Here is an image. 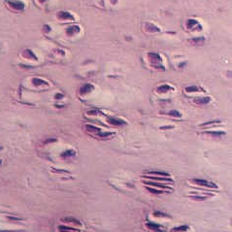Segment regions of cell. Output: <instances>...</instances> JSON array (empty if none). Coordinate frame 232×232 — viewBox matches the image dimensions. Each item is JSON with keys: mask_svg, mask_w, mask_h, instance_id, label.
Here are the masks:
<instances>
[{"mask_svg": "<svg viewBox=\"0 0 232 232\" xmlns=\"http://www.w3.org/2000/svg\"><path fill=\"white\" fill-rule=\"evenodd\" d=\"M7 4L9 5L12 9L17 11H23L26 8V4L20 0H8Z\"/></svg>", "mask_w": 232, "mask_h": 232, "instance_id": "1", "label": "cell"}, {"mask_svg": "<svg viewBox=\"0 0 232 232\" xmlns=\"http://www.w3.org/2000/svg\"><path fill=\"white\" fill-rule=\"evenodd\" d=\"M191 182L193 184H196L200 186H205V188H217L218 186L216 184L212 183V182L206 181L204 179H192Z\"/></svg>", "mask_w": 232, "mask_h": 232, "instance_id": "2", "label": "cell"}, {"mask_svg": "<svg viewBox=\"0 0 232 232\" xmlns=\"http://www.w3.org/2000/svg\"><path fill=\"white\" fill-rule=\"evenodd\" d=\"M107 122L109 124H112V125L115 126H122L126 124V122L123 121V119H119V118H116V117H108L107 118Z\"/></svg>", "mask_w": 232, "mask_h": 232, "instance_id": "3", "label": "cell"}, {"mask_svg": "<svg viewBox=\"0 0 232 232\" xmlns=\"http://www.w3.org/2000/svg\"><path fill=\"white\" fill-rule=\"evenodd\" d=\"M57 19L60 20H74L75 18L72 14H70L69 12H66V11H59L57 12L56 14Z\"/></svg>", "mask_w": 232, "mask_h": 232, "instance_id": "4", "label": "cell"}, {"mask_svg": "<svg viewBox=\"0 0 232 232\" xmlns=\"http://www.w3.org/2000/svg\"><path fill=\"white\" fill-rule=\"evenodd\" d=\"M148 59L151 61V63H152V64L158 65L162 62V59H161V56L156 53H148Z\"/></svg>", "mask_w": 232, "mask_h": 232, "instance_id": "5", "label": "cell"}, {"mask_svg": "<svg viewBox=\"0 0 232 232\" xmlns=\"http://www.w3.org/2000/svg\"><path fill=\"white\" fill-rule=\"evenodd\" d=\"M186 27H188V29H192V30H194V29L195 30H201L202 29L201 24L198 23L197 20H192V19H190L186 22Z\"/></svg>", "mask_w": 232, "mask_h": 232, "instance_id": "6", "label": "cell"}, {"mask_svg": "<svg viewBox=\"0 0 232 232\" xmlns=\"http://www.w3.org/2000/svg\"><path fill=\"white\" fill-rule=\"evenodd\" d=\"M146 225L148 228H150L151 230L155 231V232H165V230H166L165 227L161 226L159 224H156V223H154V222H147Z\"/></svg>", "mask_w": 232, "mask_h": 232, "instance_id": "7", "label": "cell"}, {"mask_svg": "<svg viewBox=\"0 0 232 232\" xmlns=\"http://www.w3.org/2000/svg\"><path fill=\"white\" fill-rule=\"evenodd\" d=\"M93 89H94V86L93 85H92V84H85V85H83L80 88L79 92H80L81 95H85L86 93H89L90 92H92Z\"/></svg>", "mask_w": 232, "mask_h": 232, "instance_id": "8", "label": "cell"}, {"mask_svg": "<svg viewBox=\"0 0 232 232\" xmlns=\"http://www.w3.org/2000/svg\"><path fill=\"white\" fill-rule=\"evenodd\" d=\"M23 56L26 57V59H31V60H35V61L38 60V57H37V56L31 51V50H29V49H26V50H24V51L23 52Z\"/></svg>", "mask_w": 232, "mask_h": 232, "instance_id": "9", "label": "cell"}, {"mask_svg": "<svg viewBox=\"0 0 232 232\" xmlns=\"http://www.w3.org/2000/svg\"><path fill=\"white\" fill-rule=\"evenodd\" d=\"M85 129L86 132H89L90 134H94V135H97L99 132H101V129L97 126H94L92 124H86L85 125Z\"/></svg>", "mask_w": 232, "mask_h": 232, "instance_id": "10", "label": "cell"}, {"mask_svg": "<svg viewBox=\"0 0 232 232\" xmlns=\"http://www.w3.org/2000/svg\"><path fill=\"white\" fill-rule=\"evenodd\" d=\"M80 30H81L80 26L73 24V26L66 28V34H67V36H73V35H75V34H77V33L80 32Z\"/></svg>", "mask_w": 232, "mask_h": 232, "instance_id": "11", "label": "cell"}, {"mask_svg": "<svg viewBox=\"0 0 232 232\" xmlns=\"http://www.w3.org/2000/svg\"><path fill=\"white\" fill-rule=\"evenodd\" d=\"M145 29L148 32H159L160 31V28L157 27L155 24L152 23H146L145 24Z\"/></svg>", "mask_w": 232, "mask_h": 232, "instance_id": "12", "label": "cell"}, {"mask_svg": "<svg viewBox=\"0 0 232 232\" xmlns=\"http://www.w3.org/2000/svg\"><path fill=\"white\" fill-rule=\"evenodd\" d=\"M146 179H150V180H154V181H160V182H168V183H171L172 179H170L169 177H157V176H145Z\"/></svg>", "mask_w": 232, "mask_h": 232, "instance_id": "13", "label": "cell"}, {"mask_svg": "<svg viewBox=\"0 0 232 232\" xmlns=\"http://www.w3.org/2000/svg\"><path fill=\"white\" fill-rule=\"evenodd\" d=\"M156 90H157V92H159V93H166L167 92L173 90V88L169 85H161L156 89Z\"/></svg>", "mask_w": 232, "mask_h": 232, "instance_id": "14", "label": "cell"}, {"mask_svg": "<svg viewBox=\"0 0 232 232\" xmlns=\"http://www.w3.org/2000/svg\"><path fill=\"white\" fill-rule=\"evenodd\" d=\"M148 176H157V177H169V174L164 171H150L147 172Z\"/></svg>", "mask_w": 232, "mask_h": 232, "instance_id": "15", "label": "cell"}, {"mask_svg": "<svg viewBox=\"0 0 232 232\" xmlns=\"http://www.w3.org/2000/svg\"><path fill=\"white\" fill-rule=\"evenodd\" d=\"M32 84L34 85L35 86H47L48 85V82H46L43 79H40V78H34L32 79Z\"/></svg>", "mask_w": 232, "mask_h": 232, "instance_id": "16", "label": "cell"}, {"mask_svg": "<svg viewBox=\"0 0 232 232\" xmlns=\"http://www.w3.org/2000/svg\"><path fill=\"white\" fill-rule=\"evenodd\" d=\"M211 101V97H200V98H196L194 99V102L197 103V104H200V105H205V104H208V103Z\"/></svg>", "mask_w": 232, "mask_h": 232, "instance_id": "17", "label": "cell"}, {"mask_svg": "<svg viewBox=\"0 0 232 232\" xmlns=\"http://www.w3.org/2000/svg\"><path fill=\"white\" fill-rule=\"evenodd\" d=\"M75 155H76V152L74 150H67L61 154L62 158H70V157H73Z\"/></svg>", "mask_w": 232, "mask_h": 232, "instance_id": "18", "label": "cell"}, {"mask_svg": "<svg viewBox=\"0 0 232 232\" xmlns=\"http://www.w3.org/2000/svg\"><path fill=\"white\" fill-rule=\"evenodd\" d=\"M62 221L67 222V223H72L73 225H80L81 224V222L79 221H77L75 218H70V217L66 218H62Z\"/></svg>", "mask_w": 232, "mask_h": 232, "instance_id": "19", "label": "cell"}, {"mask_svg": "<svg viewBox=\"0 0 232 232\" xmlns=\"http://www.w3.org/2000/svg\"><path fill=\"white\" fill-rule=\"evenodd\" d=\"M59 229L60 232H78L77 229L73 228V227H70V226H66V225H59Z\"/></svg>", "mask_w": 232, "mask_h": 232, "instance_id": "20", "label": "cell"}, {"mask_svg": "<svg viewBox=\"0 0 232 232\" xmlns=\"http://www.w3.org/2000/svg\"><path fill=\"white\" fill-rule=\"evenodd\" d=\"M200 90L201 89L197 86H189L188 88H185V92H200Z\"/></svg>", "mask_w": 232, "mask_h": 232, "instance_id": "21", "label": "cell"}, {"mask_svg": "<svg viewBox=\"0 0 232 232\" xmlns=\"http://www.w3.org/2000/svg\"><path fill=\"white\" fill-rule=\"evenodd\" d=\"M112 135H114V133H112V132H99V133L96 135V136H98L99 138H102V139H106V138H108V137H110V136H112Z\"/></svg>", "mask_w": 232, "mask_h": 232, "instance_id": "22", "label": "cell"}, {"mask_svg": "<svg viewBox=\"0 0 232 232\" xmlns=\"http://www.w3.org/2000/svg\"><path fill=\"white\" fill-rule=\"evenodd\" d=\"M145 184H147L149 185H154V186H157V188H167V186H165L163 185H160V184H157V183H155V182H151V181H145Z\"/></svg>", "mask_w": 232, "mask_h": 232, "instance_id": "23", "label": "cell"}, {"mask_svg": "<svg viewBox=\"0 0 232 232\" xmlns=\"http://www.w3.org/2000/svg\"><path fill=\"white\" fill-rule=\"evenodd\" d=\"M191 42L193 44H195V45H201V44H203V43L205 42V38H204V37H197V38H192Z\"/></svg>", "mask_w": 232, "mask_h": 232, "instance_id": "24", "label": "cell"}, {"mask_svg": "<svg viewBox=\"0 0 232 232\" xmlns=\"http://www.w3.org/2000/svg\"><path fill=\"white\" fill-rule=\"evenodd\" d=\"M188 229V225H181V226H178V227H175V228H173L171 230V232H175V231H179V232H184L185 230Z\"/></svg>", "mask_w": 232, "mask_h": 232, "instance_id": "25", "label": "cell"}, {"mask_svg": "<svg viewBox=\"0 0 232 232\" xmlns=\"http://www.w3.org/2000/svg\"><path fill=\"white\" fill-rule=\"evenodd\" d=\"M168 115L172 116V117H174V118H181L182 117V114L180 113L179 111H177V110H171L168 113Z\"/></svg>", "mask_w": 232, "mask_h": 232, "instance_id": "26", "label": "cell"}, {"mask_svg": "<svg viewBox=\"0 0 232 232\" xmlns=\"http://www.w3.org/2000/svg\"><path fill=\"white\" fill-rule=\"evenodd\" d=\"M207 133L212 135V136H216V137H218V136H221V135L225 134L223 131H207Z\"/></svg>", "mask_w": 232, "mask_h": 232, "instance_id": "27", "label": "cell"}, {"mask_svg": "<svg viewBox=\"0 0 232 232\" xmlns=\"http://www.w3.org/2000/svg\"><path fill=\"white\" fill-rule=\"evenodd\" d=\"M150 192H152V193H155V194H161L163 192V190H161V189H155V188H146Z\"/></svg>", "mask_w": 232, "mask_h": 232, "instance_id": "28", "label": "cell"}, {"mask_svg": "<svg viewBox=\"0 0 232 232\" xmlns=\"http://www.w3.org/2000/svg\"><path fill=\"white\" fill-rule=\"evenodd\" d=\"M219 122H221V121H218V119H216V121H212V122H205L204 124H203V126H207V125H213V124H218Z\"/></svg>", "mask_w": 232, "mask_h": 232, "instance_id": "29", "label": "cell"}, {"mask_svg": "<svg viewBox=\"0 0 232 232\" xmlns=\"http://www.w3.org/2000/svg\"><path fill=\"white\" fill-rule=\"evenodd\" d=\"M88 114L89 115H92V116H96L98 114H100V111L97 110V109H93L92 111H88Z\"/></svg>", "mask_w": 232, "mask_h": 232, "instance_id": "30", "label": "cell"}, {"mask_svg": "<svg viewBox=\"0 0 232 232\" xmlns=\"http://www.w3.org/2000/svg\"><path fill=\"white\" fill-rule=\"evenodd\" d=\"M193 199H195V200H200V201H203V200H206L207 198H208V196H197V195H195V196H193L192 197Z\"/></svg>", "mask_w": 232, "mask_h": 232, "instance_id": "31", "label": "cell"}, {"mask_svg": "<svg viewBox=\"0 0 232 232\" xmlns=\"http://www.w3.org/2000/svg\"><path fill=\"white\" fill-rule=\"evenodd\" d=\"M43 31L44 32H50V31H52V28L49 24H45V26H43Z\"/></svg>", "mask_w": 232, "mask_h": 232, "instance_id": "32", "label": "cell"}, {"mask_svg": "<svg viewBox=\"0 0 232 232\" xmlns=\"http://www.w3.org/2000/svg\"><path fill=\"white\" fill-rule=\"evenodd\" d=\"M154 216H155V217H168L167 215H165L163 213H159V212H155Z\"/></svg>", "mask_w": 232, "mask_h": 232, "instance_id": "33", "label": "cell"}, {"mask_svg": "<svg viewBox=\"0 0 232 232\" xmlns=\"http://www.w3.org/2000/svg\"><path fill=\"white\" fill-rule=\"evenodd\" d=\"M0 232H23L20 230H0Z\"/></svg>", "mask_w": 232, "mask_h": 232, "instance_id": "34", "label": "cell"}, {"mask_svg": "<svg viewBox=\"0 0 232 232\" xmlns=\"http://www.w3.org/2000/svg\"><path fill=\"white\" fill-rule=\"evenodd\" d=\"M56 139H48L45 143H46V144L47 143H52V142H56Z\"/></svg>", "mask_w": 232, "mask_h": 232, "instance_id": "35", "label": "cell"}, {"mask_svg": "<svg viewBox=\"0 0 232 232\" xmlns=\"http://www.w3.org/2000/svg\"><path fill=\"white\" fill-rule=\"evenodd\" d=\"M62 96H63V94H61V93H57V94H56V99H59V98H61Z\"/></svg>", "mask_w": 232, "mask_h": 232, "instance_id": "36", "label": "cell"}, {"mask_svg": "<svg viewBox=\"0 0 232 232\" xmlns=\"http://www.w3.org/2000/svg\"><path fill=\"white\" fill-rule=\"evenodd\" d=\"M168 128H172V126H162L160 127V129H168Z\"/></svg>", "mask_w": 232, "mask_h": 232, "instance_id": "37", "label": "cell"}, {"mask_svg": "<svg viewBox=\"0 0 232 232\" xmlns=\"http://www.w3.org/2000/svg\"><path fill=\"white\" fill-rule=\"evenodd\" d=\"M112 4H114V5H116V4L118 3V0H110Z\"/></svg>", "mask_w": 232, "mask_h": 232, "instance_id": "38", "label": "cell"}, {"mask_svg": "<svg viewBox=\"0 0 232 232\" xmlns=\"http://www.w3.org/2000/svg\"><path fill=\"white\" fill-rule=\"evenodd\" d=\"M38 1H39L40 3H45V2H47V1H49V0H38Z\"/></svg>", "mask_w": 232, "mask_h": 232, "instance_id": "39", "label": "cell"}, {"mask_svg": "<svg viewBox=\"0 0 232 232\" xmlns=\"http://www.w3.org/2000/svg\"><path fill=\"white\" fill-rule=\"evenodd\" d=\"M2 150V147H0V151H1Z\"/></svg>", "mask_w": 232, "mask_h": 232, "instance_id": "40", "label": "cell"}]
</instances>
